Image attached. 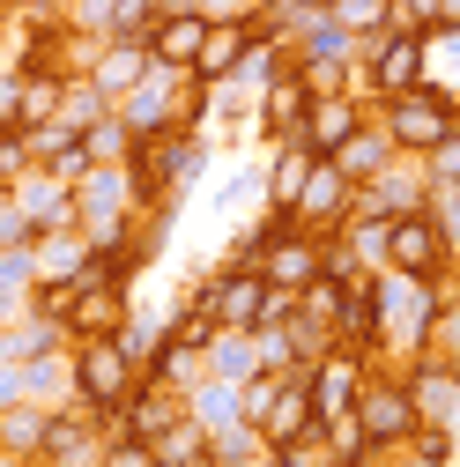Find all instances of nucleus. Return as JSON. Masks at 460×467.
Listing matches in <instances>:
<instances>
[{"label": "nucleus", "instance_id": "4468645a", "mask_svg": "<svg viewBox=\"0 0 460 467\" xmlns=\"http://www.w3.org/2000/svg\"><path fill=\"white\" fill-rule=\"evenodd\" d=\"M305 104H312V89L298 82V67L275 75V82L260 89V104H253V134H260V149H267V141H290L298 119H305Z\"/></svg>", "mask_w": 460, "mask_h": 467}, {"label": "nucleus", "instance_id": "37998d69", "mask_svg": "<svg viewBox=\"0 0 460 467\" xmlns=\"http://www.w3.org/2000/svg\"><path fill=\"white\" fill-rule=\"evenodd\" d=\"M445 364H453V371H460V341H453V348H445Z\"/></svg>", "mask_w": 460, "mask_h": 467}, {"label": "nucleus", "instance_id": "a211bd4d", "mask_svg": "<svg viewBox=\"0 0 460 467\" xmlns=\"http://www.w3.org/2000/svg\"><path fill=\"white\" fill-rule=\"evenodd\" d=\"M305 171H312V149L298 134L290 141H267V156H260V201L267 208H290L298 186H305Z\"/></svg>", "mask_w": 460, "mask_h": 467}, {"label": "nucleus", "instance_id": "f3484780", "mask_svg": "<svg viewBox=\"0 0 460 467\" xmlns=\"http://www.w3.org/2000/svg\"><path fill=\"white\" fill-rule=\"evenodd\" d=\"M312 423H319V416H312V386H305V364H298L290 379L275 386L267 416H260V438H267V445H290V438H305Z\"/></svg>", "mask_w": 460, "mask_h": 467}, {"label": "nucleus", "instance_id": "a878e982", "mask_svg": "<svg viewBox=\"0 0 460 467\" xmlns=\"http://www.w3.org/2000/svg\"><path fill=\"white\" fill-rule=\"evenodd\" d=\"M208 208L215 215H230V208H260V163H223L215 156V171H208Z\"/></svg>", "mask_w": 460, "mask_h": 467}, {"label": "nucleus", "instance_id": "6ab92c4d", "mask_svg": "<svg viewBox=\"0 0 460 467\" xmlns=\"http://www.w3.org/2000/svg\"><path fill=\"white\" fill-rule=\"evenodd\" d=\"M201 37H208V16H201V8H193V16H156L149 60H156V67H193V60H201Z\"/></svg>", "mask_w": 460, "mask_h": 467}, {"label": "nucleus", "instance_id": "9b49d317", "mask_svg": "<svg viewBox=\"0 0 460 467\" xmlns=\"http://www.w3.org/2000/svg\"><path fill=\"white\" fill-rule=\"evenodd\" d=\"M386 267H401V275H453L445 238H438V215H431V208H423V215L386 223Z\"/></svg>", "mask_w": 460, "mask_h": 467}, {"label": "nucleus", "instance_id": "2eb2a0df", "mask_svg": "<svg viewBox=\"0 0 460 467\" xmlns=\"http://www.w3.org/2000/svg\"><path fill=\"white\" fill-rule=\"evenodd\" d=\"M260 45V30L246 23V16H208V37H201V60H193V75L201 82H223V75H238V60Z\"/></svg>", "mask_w": 460, "mask_h": 467}, {"label": "nucleus", "instance_id": "20e7f679", "mask_svg": "<svg viewBox=\"0 0 460 467\" xmlns=\"http://www.w3.org/2000/svg\"><path fill=\"white\" fill-rule=\"evenodd\" d=\"M350 416H357V431H364L371 452H401V445H409L416 408H409V386H401V364H371V379H364Z\"/></svg>", "mask_w": 460, "mask_h": 467}, {"label": "nucleus", "instance_id": "bb28decb", "mask_svg": "<svg viewBox=\"0 0 460 467\" xmlns=\"http://www.w3.org/2000/svg\"><path fill=\"white\" fill-rule=\"evenodd\" d=\"M186 416H193L201 431H223V423H246V408H238V386H230V379H201V386L186 393Z\"/></svg>", "mask_w": 460, "mask_h": 467}, {"label": "nucleus", "instance_id": "ddd939ff", "mask_svg": "<svg viewBox=\"0 0 460 467\" xmlns=\"http://www.w3.org/2000/svg\"><path fill=\"white\" fill-rule=\"evenodd\" d=\"M8 193H16V208H23L37 230H68V223H75V186H68V179H52L45 163H30Z\"/></svg>", "mask_w": 460, "mask_h": 467}, {"label": "nucleus", "instance_id": "7ed1b4c3", "mask_svg": "<svg viewBox=\"0 0 460 467\" xmlns=\"http://www.w3.org/2000/svg\"><path fill=\"white\" fill-rule=\"evenodd\" d=\"M68 357H75V393H82V408H120V400L141 386V357H134L120 334L68 341Z\"/></svg>", "mask_w": 460, "mask_h": 467}, {"label": "nucleus", "instance_id": "aec40b11", "mask_svg": "<svg viewBox=\"0 0 460 467\" xmlns=\"http://www.w3.org/2000/svg\"><path fill=\"white\" fill-rule=\"evenodd\" d=\"M393 156H401V141H393V134L379 127V111H371V119H364V127H357L350 141H341V149H334V163H341V171H350V179H357V186H364V179H379V171H386Z\"/></svg>", "mask_w": 460, "mask_h": 467}, {"label": "nucleus", "instance_id": "2f4dec72", "mask_svg": "<svg viewBox=\"0 0 460 467\" xmlns=\"http://www.w3.org/2000/svg\"><path fill=\"white\" fill-rule=\"evenodd\" d=\"M327 16L350 30V37H379L386 30V0H327Z\"/></svg>", "mask_w": 460, "mask_h": 467}, {"label": "nucleus", "instance_id": "c756f323", "mask_svg": "<svg viewBox=\"0 0 460 467\" xmlns=\"http://www.w3.org/2000/svg\"><path fill=\"white\" fill-rule=\"evenodd\" d=\"M82 141H89V156H97V163H134V149H141V134L120 119V111H104L97 127H82Z\"/></svg>", "mask_w": 460, "mask_h": 467}, {"label": "nucleus", "instance_id": "39448f33", "mask_svg": "<svg viewBox=\"0 0 460 467\" xmlns=\"http://www.w3.org/2000/svg\"><path fill=\"white\" fill-rule=\"evenodd\" d=\"M357 75H364V97H371V104H386V97H401V89L431 82V52H423V37H416V30H379V37H364Z\"/></svg>", "mask_w": 460, "mask_h": 467}, {"label": "nucleus", "instance_id": "423d86ee", "mask_svg": "<svg viewBox=\"0 0 460 467\" xmlns=\"http://www.w3.org/2000/svg\"><path fill=\"white\" fill-rule=\"evenodd\" d=\"M431 208V179H423V156H393L379 179H364L350 193V215H379V223H401V215H423Z\"/></svg>", "mask_w": 460, "mask_h": 467}, {"label": "nucleus", "instance_id": "c9c22d12", "mask_svg": "<svg viewBox=\"0 0 460 467\" xmlns=\"http://www.w3.org/2000/svg\"><path fill=\"white\" fill-rule=\"evenodd\" d=\"M423 179H431V186H460V127H453L438 149H423Z\"/></svg>", "mask_w": 460, "mask_h": 467}, {"label": "nucleus", "instance_id": "f03ea898", "mask_svg": "<svg viewBox=\"0 0 460 467\" xmlns=\"http://www.w3.org/2000/svg\"><path fill=\"white\" fill-rule=\"evenodd\" d=\"M379 111V127L401 141V156H423V149H438L453 127H460V104H453V89H438V82H416V89H401V97H386V104H371Z\"/></svg>", "mask_w": 460, "mask_h": 467}, {"label": "nucleus", "instance_id": "412c9836", "mask_svg": "<svg viewBox=\"0 0 460 467\" xmlns=\"http://www.w3.org/2000/svg\"><path fill=\"white\" fill-rule=\"evenodd\" d=\"M52 348H68V327H60V312L23 305V312L8 319V357H16V364H30V357H52Z\"/></svg>", "mask_w": 460, "mask_h": 467}, {"label": "nucleus", "instance_id": "ea45409f", "mask_svg": "<svg viewBox=\"0 0 460 467\" xmlns=\"http://www.w3.org/2000/svg\"><path fill=\"white\" fill-rule=\"evenodd\" d=\"M8 400H23V364L0 357V408H8Z\"/></svg>", "mask_w": 460, "mask_h": 467}, {"label": "nucleus", "instance_id": "0eeeda50", "mask_svg": "<svg viewBox=\"0 0 460 467\" xmlns=\"http://www.w3.org/2000/svg\"><path fill=\"white\" fill-rule=\"evenodd\" d=\"M364 379H371V357H357L350 341H334L327 357H312V364H305V386H312V416H319V423L350 416V408H357V393H364Z\"/></svg>", "mask_w": 460, "mask_h": 467}, {"label": "nucleus", "instance_id": "dca6fc26", "mask_svg": "<svg viewBox=\"0 0 460 467\" xmlns=\"http://www.w3.org/2000/svg\"><path fill=\"white\" fill-rule=\"evenodd\" d=\"M45 431H52V408L45 400H8L0 408V460H16V467H37V452H45Z\"/></svg>", "mask_w": 460, "mask_h": 467}, {"label": "nucleus", "instance_id": "c85d7f7f", "mask_svg": "<svg viewBox=\"0 0 460 467\" xmlns=\"http://www.w3.org/2000/svg\"><path fill=\"white\" fill-rule=\"evenodd\" d=\"M60 82H68V75H23V97H16V127H23V134L60 119Z\"/></svg>", "mask_w": 460, "mask_h": 467}, {"label": "nucleus", "instance_id": "72a5a7b5", "mask_svg": "<svg viewBox=\"0 0 460 467\" xmlns=\"http://www.w3.org/2000/svg\"><path fill=\"white\" fill-rule=\"evenodd\" d=\"M431 215H438L445 260H453V275H460V186H431Z\"/></svg>", "mask_w": 460, "mask_h": 467}, {"label": "nucleus", "instance_id": "393cba45", "mask_svg": "<svg viewBox=\"0 0 460 467\" xmlns=\"http://www.w3.org/2000/svg\"><path fill=\"white\" fill-rule=\"evenodd\" d=\"M208 379H230V386H246V379H260V348H253V334H238V327H223V334L208 341Z\"/></svg>", "mask_w": 460, "mask_h": 467}, {"label": "nucleus", "instance_id": "7c9ffc66", "mask_svg": "<svg viewBox=\"0 0 460 467\" xmlns=\"http://www.w3.org/2000/svg\"><path fill=\"white\" fill-rule=\"evenodd\" d=\"M156 16H163L156 0H111V30H104V37H111V45H149Z\"/></svg>", "mask_w": 460, "mask_h": 467}, {"label": "nucleus", "instance_id": "a18cd8bd", "mask_svg": "<svg viewBox=\"0 0 460 467\" xmlns=\"http://www.w3.org/2000/svg\"><path fill=\"white\" fill-rule=\"evenodd\" d=\"M298 8H327V0H298Z\"/></svg>", "mask_w": 460, "mask_h": 467}, {"label": "nucleus", "instance_id": "a19ab883", "mask_svg": "<svg viewBox=\"0 0 460 467\" xmlns=\"http://www.w3.org/2000/svg\"><path fill=\"white\" fill-rule=\"evenodd\" d=\"M156 8H163V16H193V8L208 16V0H156Z\"/></svg>", "mask_w": 460, "mask_h": 467}, {"label": "nucleus", "instance_id": "4be33fe9", "mask_svg": "<svg viewBox=\"0 0 460 467\" xmlns=\"http://www.w3.org/2000/svg\"><path fill=\"white\" fill-rule=\"evenodd\" d=\"M23 393L45 400V408H75V400H82V393H75V357H68V348L30 357V364H23Z\"/></svg>", "mask_w": 460, "mask_h": 467}, {"label": "nucleus", "instance_id": "b1692460", "mask_svg": "<svg viewBox=\"0 0 460 467\" xmlns=\"http://www.w3.org/2000/svg\"><path fill=\"white\" fill-rule=\"evenodd\" d=\"M141 379H163V386H179V393H193L201 379H208V357H201V348H186V341H156L149 348V364H141Z\"/></svg>", "mask_w": 460, "mask_h": 467}, {"label": "nucleus", "instance_id": "1a4fd4ad", "mask_svg": "<svg viewBox=\"0 0 460 467\" xmlns=\"http://www.w3.org/2000/svg\"><path fill=\"white\" fill-rule=\"evenodd\" d=\"M350 193H357V179H350V171H341L334 156H312V171H305V186H298L290 215H298L305 230H334L341 215H350Z\"/></svg>", "mask_w": 460, "mask_h": 467}, {"label": "nucleus", "instance_id": "5701e85b", "mask_svg": "<svg viewBox=\"0 0 460 467\" xmlns=\"http://www.w3.org/2000/svg\"><path fill=\"white\" fill-rule=\"evenodd\" d=\"M141 75H149V45H111V37H104L97 67H89V82L104 89V104H120V97H127Z\"/></svg>", "mask_w": 460, "mask_h": 467}, {"label": "nucleus", "instance_id": "4c0bfd02", "mask_svg": "<svg viewBox=\"0 0 460 467\" xmlns=\"http://www.w3.org/2000/svg\"><path fill=\"white\" fill-rule=\"evenodd\" d=\"M104 467H163V460H156L149 438H111L104 445Z\"/></svg>", "mask_w": 460, "mask_h": 467}, {"label": "nucleus", "instance_id": "f8f14e48", "mask_svg": "<svg viewBox=\"0 0 460 467\" xmlns=\"http://www.w3.org/2000/svg\"><path fill=\"white\" fill-rule=\"evenodd\" d=\"M89 260H97V245H89V230H82V223H68V230H37V238H30L37 289H68V282H82Z\"/></svg>", "mask_w": 460, "mask_h": 467}, {"label": "nucleus", "instance_id": "58836bf2", "mask_svg": "<svg viewBox=\"0 0 460 467\" xmlns=\"http://www.w3.org/2000/svg\"><path fill=\"white\" fill-rule=\"evenodd\" d=\"M16 97H23V67L0 60V127H16Z\"/></svg>", "mask_w": 460, "mask_h": 467}, {"label": "nucleus", "instance_id": "cd10ccee", "mask_svg": "<svg viewBox=\"0 0 460 467\" xmlns=\"http://www.w3.org/2000/svg\"><path fill=\"white\" fill-rule=\"evenodd\" d=\"M149 445H156L163 467H215V460H208V431H201L193 416H179V423H171L163 438H149Z\"/></svg>", "mask_w": 460, "mask_h": 467}, {"label": "nucleus", "instance_id": "79ce46f5", "mask_svg": "<svg viewBox=\"0 0 460 467\" xmlns=\"http://www.w3.org/2000/svg\"><path fill=\"white\" fill-rule=\"evenodd\" d=\"M445 431H453V467H460V416H453V423H445Z\"/></svg>", "mask_w": 460, "mask_h": 467}, {"label": "nucleus", "instance_id": "49530a36", "mask_svg": "<svg viewBox=\"0 0 460 467\" xmlns=\"http://www.w3.org/2000/svg\"><path fill=\"white\" fill-rule=\"evenodd\" d=\"M371 467H386V460H371Z\"/></svg>", "mask_w": 460, "mask_h": 467}, {"label": "nucleus", "instance_id": "f704fd0d", "mask_svg": "<svg viewBox=\"0 0 460 467\" xmlns=\"http://www.w3.org/2000/svg\"><path fill=\"white\" fill-rule=\"evenodd\" d=\"M30 238H37V223L16 208V193H8V186H0V253H23Z\"/></svg>", "mask_w": 460, "mask_h": 467}, {"label": "nucleus", "instance_id": "c03bdc74", "mask_svg": "<svg viewBox=\"0 0 460 467\" xmlns=\"http://www.w3.org/2000/svg\"><path fill=\"white\" fill-rule=\"evenodd\" d=\"M0 37H8V0H0Z\"/></svg>", "mask_w": 460, "mask_h": 467}, {"label": "nucleus", "instance_id": "f257e3e1", "mask_svg": "<svg viewBox=\"0 0 460 467\" xmlns=\"http://www.w3.org/2000/svg\"><path fill=\"white\" fill-rule=\"evenodd\" d=\"M460 289V275H401L379 267L371 275V305H379V334H386V364H409L431 348V327L445 312V297Z\"/></svg>", "mask_w": 460, "mask_h": 467}, {"label": "nucleus", "instance_id": "6e6552de", "mask_svg": "<svg viewBox=\"0 0 460 467\" xmlns=\"http://www.w3.org/2000/svg\"><path fill=\"white\" fill-rule=\"evenodd\" d=\"M364 119H371V97H357V89H334V97H312V104H305L298 141H305L312 156H334V149L350 141Z\"/></svg>", "mask_w": 460, "mask_h": 467}, {"label": "nucleus", "instance_id": "e433bc0d", "mask_svg": "<svg viewBox=\"0 0 460 467\" xmlns=\"http://www.w3.org/2000/svg\"><path fill=\"white\" fill-rule=\"evenodd\" d=\"M253 348H260V371H290V364H298L290 327H253Z\"/></svg>", "mask_w": 460, "mask_h": 467}, {"label": "nucleus", "instance_id": "473e14b6", "mask_svg": "<svg viewBox=\"0 0 460 467\" xmlns=\"http://www.w3.org/2000/svg\"><path fill=\"white\" fill-rule=\"evenodd\" d=\"M445 23V0H386V30H416V37H431Z\"/></svg>", "mask_w": 460, "mask_h": 467}, {"label": "nucleus", "instance_id": "9d476101", "mask_svg": "<svg viewBox=\"0 0 460 467\" xmlns=\"http://www.w3.org/2000/svg\"><path fill=\"white\" fill-rule=\"evenodd\" d=\"M401 386H409V408H416V423H453L460 416V371L445 357H409L401 364Z\"/></svg>", "mask_w": 460, "mask_h": 467}]
</instances>
